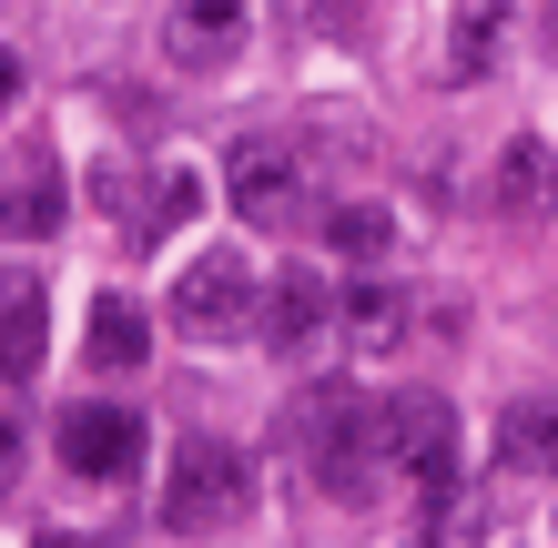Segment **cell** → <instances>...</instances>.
I'll return each mask as SVG.
<instances>
[{
  "label": "cell",
  "mask_w": 558,
  "mask_h": 548,
  "mask_svg": "<svg viewBox=\"0 0 558 548\" xmlns=\"http://www.w3.org/2000/svg\"><path fill=\"white\" fill-rule=\"evenodd\" d=\"M254 508V458L223 437H183L173 447V477H162V528L173 538H214Z\"/></svg>",
  "instance_id": "6da1fadb"
},
{
  "label": "cell",
  "mask_w": 558,
  "mask_h": 548,
  "mask_svg": "<svg viewBox=\"0 0 558 548\" xmlns=\"http://www.w3.org/2000/svg\"><path fill=\"white\" fill-rule=\"evenodd\" d=\"M376 458L397 477H416V488H447V477H457V406L426 397V386L376 397Z\"/></svg>",
  "instance_id": "7a4b0ae2"
},
{
  "label": "cell",
  "mask_w": 558,
  "mask_h": 548,
  "mask_svg": "<svg viewBox=\"0 0 558 548\" xmlns=\"http://www.w3.org/2000/svg\"><path fill=\"white\" fill-rule=\"evenodd\" d=\"M223 183H234V214L244 223H265V234H294V223H325L315 214V173H305V153L294 143H234V163H223Z\"/></svg>",
  "instance_id": "3957f363"
},
{
  "label": "cell",
  "mask_w": 558,
  "mask_h": 548,
  "mask_svg": "<svg viewBox=\"0 0 558 548\" xmlns=\"http://www.w3.org/2000/svg\"><path fill=\"white\" fill-rule=\"evenodd\" d=\"M305 437H315V488L325 498H345V508H366L376 498V406H355L345 386H325V397L305 406Z\"/></svg>",
  "instance_id": "277c9868"
},
{
  "label": "cell",
  "mask_w": 558,
  "mask_h": 548,
  "mask_svg": "<svg viewBox=\"0 0 558 548\" xmlns=\"http://www.w3.org/2000/svg\"><path fill=\"white\" fill-rule=\"evenodd\" d=\"M173 336H193V345H223V336H254V275H244V254H193V265L173 275Z\"/></svg>",
  "instance_id": "5b68a950"
},
{
  "label": "cell",
  "mask_w": 558,
  "mask_h": 548,
  "mask_svg": "<svg viewBox=\"0 0 558 548\" xmlns=\"http://www.w3.org/2000/svg\"><path fill=\"white\" fill-rule=\"evenodd\" d=\"M51 458L72 467L82 488H122V477L143 467V416H133V406L82 397V406H61V416H51Z\"/></svg>",
  "instance_id": "8992f818"
},
{
  "label": "cell",
  "mask_w": 558,
  "mask_h": 548,
  "mask_svg": "<svg viewBox=\"0 0 558 548\" xmlns=\"http://www.w3.org/2000/svg\"><path fill=\"white\" fill-rule=\"evenodd\" d=\"M244 31H254V0H173L162 51H173L183 72H223V61L244 51Z\"/></svg>",
  "instance_id": "52a82bcc"
},
{
  "label": "cell",
  "mask_w": 558,
  "mask_h": 548,
  "mask_svg": "<svg viewBox=\"0 0 558 548\" xmlns=\"http://www.w3.org/2000/svg\"><path fill=\"white\" fill-rule=\"evenodd\" d=\"M51 356V295L31 275H0V386H31Z\"/></svg>",
  "instance_id": "ba28073f"
},
{
  "label": "cell",
  "mask_w": 558,
  "mask_h": 548,
  "mask_svg": "<svg viewBox=\"0 0 558 548\" xmlns=\"http://www.w3.org/2000/svg\"><path fill=\"white\" fill-rule=\"evenodd\" d=\"M0 234L11 244H41V234H61V163L41 143L21 153L11 173H0Z\"/></svg>",
  "instance_id": "9c48e42d"
},
{
  "label": "cell",
  "mask_w": 558,
  "mask_h": 548,
  "mask_svg": "<svg viewBox=\"0 0 558 548\" xmlns=\"http://www.w3.org/2000/svg\"><path fill=\"white\" fill-rule=\"evenodd\" d=\"M325 326H336V295H325V275H315V265H284V275H275V295H265V345H284V356H294V345H315Z\"/></svg>",
  "instance_id": "30bf717a"
},
{
  "label": "cell",
  "mask_w": 558,
  "mask_h": 548,
  "mask_svg": "<svg viewBox=\"0 0 558 548\" xmlns=\"http://www.w3.org/2000/svg\"><path fill=\"white\" fill-rule=\"evenodd\" d=\"M407 326H416V315H407L397 284H345V295H336V336L355 345V356H397Z\"/></svg>",
  "instance_id": "8fae6325"
},
{
  "label": "cell",
  "mask_w": 558,
  "mask_h": 548,
  "mask_svg": "<svg viewBox=\"0 0 558 548\" xmlns=\"http://www.w3.org/2000/svg\"><path fill=\"white\" fill-rule=\"evenodd\" d=\"M548 204H558V163H548V143L518 133V143L498 153V214H508V223H548Z\"/></svg>",
  "instance_id": "7c38bea8"
},
{
  "label": "cell",
  "mask_w": 558,
  "mask_h": 548,
  "mask_svg": "<svg viewBox=\"0 0 558 548\" xmlns=\"http://www.w3.org/2000/svg\"><path fill=\"white\" fill-rule=\"evenodd\" d=\"M82 345H92V376H133L153 356V326H143L133 295H102V305H92V326H82Z\"/></svg>",
  "instance_id": "4fadbf2b"
},
{
  "label": "cell",
  "mask_w": 558,
  "mask_h": 548,
  "mask_svg": "<svg viewBox=\"0 0 558 548\" xmlns=\"http://www.w3.org/2000/svg\"><path fill=\"white\" fill-rule=\"evenodd\" d=\"M498 467L508 477H558V406H508L498 416Z\"/></svg>",
  "instance_id": "5bb4252c"
},
{
  "label": "cell",
  "mask_w": 558,
  "mask_h": 548,
  "mask_svg": "<svg viewBox=\"0 0 558 548\" xmlns=\"http://www.w3.org/2000/svg\"><path fill=\"white\" fill-rule=\"evenodd\" d=\"M477 538H487V488H468V477H447V488H426L416 548H477Z\"/></svg>",
  "instance_id": "9a60e30c"
},
{
  "label": "cell",
  "mask_w": 558,
  "mask_h": 548,
  "mask_svg": "<svg viewBox=\"0 0 558 548\" xmlns=\"http://www.w3.org/2000/svg\"><path fill=\"white\" fill-rule=\"evenodd\" d=\"M508 51V0H468L457 11V51H447V82H487Z\"/></svg>",
  "instance_id": "2e32d148"
},
{
  "label": "cell",
  "mask_w": 558,
  "mask_h": 548,
  "mask_svg": "<svg viewBox=\"0 0 558 548\" xmlns=\"http://www.w3.org/2000/svg\"><path fill=\"white\" fill-rule=\"evenodd\" d=\"M193 214H204V173H193V163H162L153 193H143V214H133V244H162V234L193 223Z\"/></svg>",
  "instance_id": "e0dca14e"
},
{
  "label": "cell",
  "mask_w": 558,
  "mask_h": 548,
  "mask_svg": "<svg viewBox=\"0 0 558 548\" xmlns=\"http://www.w3.org/2000/svg\"><path fill=\"white\" fill-rule=\"evenodd\" d=\"M325 244H336L345 265H376V254L397 244V214H386V204H336V214H325Z\"/></svg>",
  "instance_id": "ac0fdd59"
},
{
  "label": "cell",
  "mask_w": 558,
  "mask_h": 548,
  "mask_svg": "<svg viewBox=\"0 0 558 548\" xmlns=\"http://www.w3.org/2000/svg\"><path fill=\"white\" fill-rule=\"evenodd\" d=\"M11 488H21V406L0 397V498H11Z\"/></svg>",
  "instance_id": "d6986e66"
},
{
  "label": "cell",
  "mask_w": 558,
  "mask_h": 548,
  "mask_svg": "<svg viewBox=\"0 0 558 548\" xmlns=\"http://www.w3.org/2000/svg\"><path fill=\"white\" fill-rule=\"evenodd\" d=\"M11 102H21V51L0 41V112H11Z\"/></svg>",
  "instance_id": "ffe728a7"
},
{
  "label": "cell",
  "mask_w": 558,
  "mask_h": 548,
  "mask_svg": "<svg viewBox=\"0 0 558 548\" xmlns=\"http://www.w3.org/2000/svg\"><path fill=\"white\" fill-rule=\"evenodd\" d=\"M548 51H558V0H548Z\"/></svg>",
  "instance_id": "44dd1931"
},
{
  "label": "cell",
  "mask_w": 558,
  "mask_h": 548,
  "mask_svg": "<svg viewBox=\"0 0 558 548\" xmlns=\"http://www.w3.org/2000/svg\"><path fill=\"white\" fill-rule=\"evenodd\" d=\"M41 548H82V538H61V528H51V538H41Z\"/></svg>",
  "instance_id": "7402d4cb"
}]
</instances>
